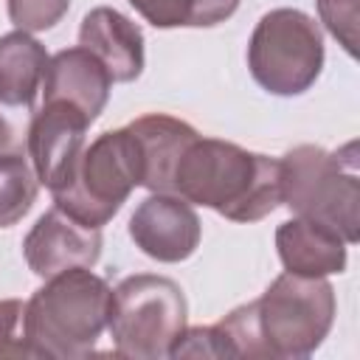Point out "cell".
Masks as SVG:
<instances>
[{"instance_id":"obj_1","label":"cell","mask_w":360,"mask_h":360,"mask_svg":"<svg viewBox=\"0 0 360 360\" xmlns=\"http://www.w3.org/2000/svg\"><path fill=\"white\" fill-rule=\"evenodd\" d=\"M172 191L231 222H259L281 205V163L231 141L194 138L172 177Z\"/></svg>"},{"instance_id":"obj_2","label":"cell","mask_w":360,"mask_h":360,"mask_svg":"<svg viewBox=\"0 0 360 360\" xmlns=\"http://www.w3.org/2000/svg\"><path fill=\"white\" fill-rule=\"evenodd\" d=\"M112 287L90 267L48 276L25 301V335L37 357H84L107 329Z\"/></svg>"},{"instance_id":"obj_3","label":"cell","mask_w":360,"mask_h":360,"mask_svg":"<svg viewBox=\"0 0 360 360\" xmlns=\"http://www.w3.org/2000/svg\"><path fill=\"white\" fill-rule=\"evenodd\" d=\"M281 163V205L295 217H307L335 228L346 245L360 239V177L357 141L338 152L315 143L290 149Z\"/></svg>"},{"instance_id":"obj_4","label":"cell","mask_w":360,"mask_h":360,"mask_svg":"<svg viewBox=\"0 0 360 360\" xmlns=\"http://www.w3.org/2000/svg\"><path fill=\"white\" fill-rule=\"evenodd\" d=\"M188 304L180 284L158 273H135L118 281L110 298L107 329L118 357L160 360L169 357L183 335Z\"/></svg>"},{"instance_id":"obj_5","label":"cell","mask_w":360,"mask_h":360,"mask_svg":"<svg viewBox=\"0 0 360 360\" xmlns=\"http://www.w3.org/2000/svg\"><path fill=\"white\" fill-rule=\"evenodd\" d=\"M143 180L138 138L129 127L101 132L82 149L73 180L53 191V205L87 228H104Z\"/></svg>"},{"instance_id":"obj_6","label":"cell","mask_w":360,"mask_h":360,"mask_svg":"<svg viewBox=\"0 0 360 360\" xmlns=\"http://www.w3.org/2000/svg\"><path fill=\"white\" fill-rule=\"evenodd\" d=\"M256 326L267 357H309L335 323V287L326 276L281 273L253 301Z\"/></svg>"},{"instance_id":"obj_7","label":"cell","mask_w":360,"mask_h":360,"mask_svg":"<svg viewBox=\"0 0 360 360\" xmlns=\"http://www.w3.org/2000/svg\"><path fill=\"white\" fill-rule=\"evenodd\" d=\"M253 82L273 96L307 93L323 68V34L301 8L267 11L248 42Z\"/></svg>"},{"instance_id":"obj_8","label":"cell","mask_w":360,"mask_h":360,"mask_svg":"<svg viewBox=\"0 0 360 360\" xmlns=\"http://www.w3.org/2000/svg\"><path fill=\"white\" fill-rule=\"evenodd\" d=\"M93 121L70 101H42L28 127V160L39 186L51 194L73 180L84 149V135Z\"/></svg>"},{"instance_id":"obj_9","label":"cell","mask_w":360,"mask_h":360,"mask_svg":"<svg viewBox=\"0 0 360 360\" xmlns=\"http://www.w3.org/2000/svg\"><path fill=\"white\" fill-rule=\"evenodd\" d=\"M200 217L177 194L152 191L129 217V239L141 253L155 262L177 264L186 262L200 245Z\"/></svg>"},{"instance_id":"obj_10","label":"cell","mask_w":360,"mask_h":360,"mask_svg":"<svg viewBox=\"0 0 360 360\" xmlns=\"http://www.w3.org/2000/svg\"><path fill=\"white\" fill-rule=\"evenodd\" d=\"M22 256L39 278L70 267H93L101 256V228H87L53 205L25 233Z\"/></svg>"},{"instance_id":"obj_11","label":"cell","mask_w":360,"mask_h":360,"mask_svg":"<svg viewBox=\"0 0 360 360\" xmlns=\"http://www.w3.org/2000/svg\"><path fill=\"white\" fill-rule=\"evenodd\" d=\"M79 45L107 68L112 82H135L143 70V31L118 8H90L79 25Z\"/></svg>"},{"instance_id":"obj_12","label":"cell","mask_w":360,"mask_h":360,"mask_svg":"<svg viewBox=\"0 0 360 360\" xmlns=\"http://www.w3.org/2000/svg\"><path fill=\"white\" fill-rule=\"evenodd\" d=\"M110 90L112 76L87 48H65L48 59L42 82L45 101H70L90 121H96L110 101Z\"/></svg>"},{"instance_id":"obj_13","label":"cell","mask_w":360,"mask_h":360,"mask_svg":"<svg viewBox=\"0 0 360 360\" xmlns=\"http://www.w3.org/2000/svg\"><path fill=\"white\" fill-rule=\"evenodd\" d=\"M276 250L287 273L332 276L346 270V239L315 219L292 217L276 228Z\"/></svg>"},{"instance_id":"obj_14","label":"cell","mask_w":360,"mask_h":360,"mask_svg":"<svg viewBox=\"0 0 360 360\" xmlns=\"http://www.w3.org/2000/svg\"><path fill=\"white\" fill-rule=\"evenodd\" d=\"M132 135L138 138L141 146V160H143V180L141 186L149 191H166L174 194L172 177L174 166L183 155V149L200 135L191 124L166 115V112H146L135 121L127 124Z\"/></svg>"},{"instance_id":"obj_15","label":"cell","mask_w":360,"mask_h":360,"mask_svg":"<svg viewBox=\"0 0 360 360\" xmlns=\"http://www.w3.org/2000/svg\"><path fill=\"white\" fill-rule=\"evenodd\" d=\"M48 51L28 31H8L0 37V107L31 110L42 93Z\"/></svg>"},{"instance_id":"obj_16","label":"cell","mask_w":360,"mask_h":360,"mask_svg":"<svg viewBox=\"0 0 360 360\" xmlns=\"http://www.w3.org/2000/svg\"><path fill=\"white\" fill-rule=\"evenodd\" d=\"M39 180L28 155L17 149H0V228L17 225L37 202Z\"/></svg>"},{"instance_id":"obj_17","label":"cell","mask_w":360,"mask_h":360,"mask_svg":"<svg viewBox=\"0 0 360 360\" xmlns=\"http://www.w3.org/2000/svg\"><path fill=\"white\" fill-rule=\"evenodd\" d=\"M318 17L323 28L343 45L349 56H357V20H360V0H315Z\"/></svg>"},{"instance_id":"obj_18","label":"cell","mask_w":360,"mask_h":360,"mask_svg":"<svg viewBox=\"0 0 360 360\" xmlns=\"http://www.w3.org/2000/svg\"><path fill=\"white\" fill-rule=\"evenodd\" d=\"M3 357H37L25 335V301L0 298V360Z\"/></svg>"},{"instance_id":"obj_19","label":"cell","mask_w":360,"mask_h":360,"mask_svg":"<svg viewBox=\"0 0 360 360\" xmlns=\"http://www.w3.org/2000/svg\"><path fill=\"white\" fill-rule=\"evenodd\" d=\"M70 8V0H8V20L28 34L53 28Z\"/></svg>"},{"instance_id":"obj_20","label":"cell","mask_w":360,"mask_h":360,"mask_svg":"<svg viewBox=\"0 0 360 360\" xmlns=\"http://www.w3.org/2000/svg\"><path fill=\"white\" fill-rule=\"evenodd\" d=\"M155 28H186L188 0H127Z\"/></svg>"},{"instance_id":"obj_21","label":"cell","mask_w":360,"mask_h":360,"mask_svg":"<svg viewBox=\"0 0 360 360\" xmlns=\"http://www.w3.org/2000/svg\"><path fill=\"white\" fill-rule=\"evenodd\" d=\"M239 8V0H188L186 28H211L225 22Z\"/></svg>"},{"instance_id":"obj_22","label":"cell","mask_w":360,"mask_h":360,"mask_svg":"<svg viewBox=\"0 0 360 360\" xmlns=\"http://www.w3.org/2000/svg\"><path fill=\"white\" fill-rule=\"evenodd\" d=\"M11 129H8V124L0 118V149H11Z\"/></svg>"}]
</instances>
